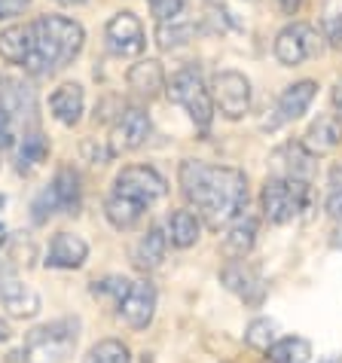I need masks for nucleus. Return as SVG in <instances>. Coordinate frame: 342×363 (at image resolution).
Returning a JSON list of instances; mask_svg holds the SVG:
<instances>
[{
    "instance_id": "f257e3e1",
    "label": "nucleus",
    "mask_w": 342,
    "mask_h": 363,
    "mask_svg": "<svg viewBox=\"0 0 342 363\" xmlns=\"http://www.w3.org/2000/svg\"><path fill=\"white\" fill-rule=\"evenodd\" d=\"M177 184L184 199L199 208L211 229H226L248 208V177L238 168L184 159L177 168Z\"/></svg>"
},
{
    "instance_id": "f03ea898",
    "label": "nucleus",
    "mask_w": 342,
    "mask_h": 363,
    "mask_svg": "<svg viewBox=\"0 0 342 363\" xmlns=\"http://www.w3.org/2000/svg\"><path fill=\"white\" fill-rule=\"evenodd\" d=\"M83 43L86 31L79 22L65 16H40L34 22V52L25 67L34 77H49L74 62L83 52Z\"/></svg>"
},
{
    "instance_id": "7ed1b4c3",
    "label": "nucleus",
    "mask_w": 342,
    "mask_h": 363,
    "mask_svg": "<svg viewBox=\"0 0 342 363\" xmlns=\"http://www.w3.org/2000/svg\"><path fill=\"white\" fill-rule=\"evenodd\" d=\"M79 339V320L62 318L53 324H43L25 336L22 354L28 363H65Z\"/></svg>"
},
{
    "instance_id": "20e7f679",
    "label": "nucleus",
    "mask_w": 342,
    "mask_h": 363,
    "mask_svg": "<svg viewBox=\"0 0 342 363\" xmlns=\"http://www.w3.org/2000/svg\"><path fill=\"white\" fill-rule=\"evenodd\" d=\"M165 92H168V98L175 101V104H180L187 110L189 119L196 123V128L208 132L211 119H214V98H211L205 79H202V74H199L196 67L177 70V74L165 83Z\"/></svg>"
},
{
    "instance_id": "39448f33",
    "label": "nucleus",
    "mask_w": 342,
    "mask_h": 363,
    "mask_svg": "<svg viewBox=\"0 0 342 363\" xmlns=\"http://www.w3.org/2000/svg\"><path fill=\"white\" fill-rule=\"evenodd\" d=\"M260 205L269 223L285 226L309 208V184L290 177H269L260 193Z\"/></svg>"
},
{
    "instance_id": "423d86ee",
    "label": "nucleus",
    "mask_w": 342,
    "mask_h": 363,
    "mask_svg": "<svg viewBox=\"0 0 342 363\" xmlns=\"http://www.w3.org/2000/svg\"><path fill=\"white\" fill-rule=\"evenodd\" d=\"M114 193L116 196H128V199H135V201H140V205L150 208L153 201H159L168 193V184H165V177L159 174L156 168H150V165H128V168H123L116 174Z\"/></svg>"
},
{
    "instance_id": "0eeeda50",
    "label": "nucleus",
    "mask_w": 342,
    "mask_h": 363,
    "mask_svg": "<svg viewBox=\"0 0 342 363\" xmlns=\"http://www.w3.org/2000/svg\"><path fill=\"white\" fill-rule=\"evenodd\" d=\"M321 49V34L306 22H294L287 28H281L275 37V58L285 67H297L315 58Z\"/></svg>"
},
{
    "instance_id": "6e6552de",
    "label": "nucleus",
    "mask_w": 342,
    "mask_h": 363,
    "mask_svg": "<svg viewBox=\"0 0 342 363\" xmlns=\"http://www.w3.org/2000/svg\"><path fill=\"white\" fill-rule=\"evenodd\" d=\"M211 98L226 119H241L250 110V83L238 70H220L211 83Z\"/></svg>"
},
{
    "instance_id": "1a4fd4ad",
    "label": "nucleus",
    "mask_w": 342,
    "mask_h": 363,
    "mask_svg": "<svg viewBox=\"0 0 342 363\" xmlns=\"http://www.w3.org/2000/svg\"><path fill=\"white\" fill-rule=\"evenodd\" d=\"M150 116L147 110L140 107H126L119 110V116L114 119L110 125V138H107V147L110 153L119 156V153H132V150H140L150 138Z\"/></svg>"
},
{
    "instance_id": "9d476101",
    "label": "nucleus",
    "mask_w": 342,
    "mask_h": 363,
    "mask_svg": "<svg viewBox=\"0 0 342 363\" xmlns=\"http://www.w3.org/2000/svg\"><path fill=\"white\" fill-rule=\"evenodd\" d=\"M156 302H159V296H156V287L150 284V281H132L123 302L116 306V311L132 330H147L153 324Z\"/></svg>"
},
{
    "instance_id": "9b49d317",
    "label": "nucleus",
    "mask_w": 342,
    "mask_h": 363,
    "mask_svg": "<svg viewBox=\"0 0 342 363\" xmlns=\"http://www.w3.org/2000/svg\"><path fill=\"white\" fill-rule=\"evenodd\" d=\"M104 37H107V46L114 55H123V58H132L140 55L147 46V37H144V25L135 13H116L114 18L107 22L104 28Z\"/></svg>"
},
{
    "instance_id": "f8f14e48",
    "label": "nucleus",
    "mask_w": 342,
    "mask_h": 363,
    "mask_svg": "<svg viewBox=\"0 0 342 363\" xmlns=\"http://www.w3.org/2000/svg\"><path fill=\"white\" fill-rule=\"evenodd\" d=\"M0 302L9 318H34L40 311V296L9 266H0Z\"/></svg>"
},
{
    "instance_id": "ddd939ff",
    "label": "nucleus",
    "mask_w": 342,
    "mask_h": 363,
    "mask_svg": "<svg viewBox=\"0 0 342 363\" xmlns=\"http://www.w3.org/2000/svg\"><path fill=\"white\" fill-rule=\"evenodd\" d=\"M0 107L9 123H31L37 116V92L25 79L6 77L0 79Z\"/></svg>"
},
{
    "instance_id": "4468645a",
    "label": "nucleus",
    "mask_w": 342,
    "mask_h": 363,
    "mask_svg": "<svg viewBox=\"0 0 342 363\" xmlns=\"http://www.w3.org/2000/svg\"><path fill=\"white\" fill-rule=\"evenodd\" d=\"M315 95H318V83H315V79H299V83L287 86L285 92L278 95V101H275V119H269L263 128H278L285 123H294V119H299L311 107Z\"/></svg>"
},
{
    "instance_id": "2eb2a0df",
    "label": "nucleus",
    "mask_w": 342,
    "mask_h": 363,
    "mask_svg": "<svg viewBox=\"0 0 342 363\" xmlns=\"http://www.w3.org/2000/svg\"><path fill=\"white\" fill-rule=\"evenodd\" d=\"M220 284H224L229 294L241 296L245 302H254V306L266 294L263 278H260L257 272L245 263V259H229V263L224 266V272H220Z\"/></svg>"
},
{
    "instance_id": "dca6fc26",
    "label": "nucleus",
    "mask_w": 342,
    "mask_h": 363,
    "mask_svg": "<svg viewBox=\"0 0 342 363\" xmlns=\"http://www.w3.org/2000/svg\"><path fill=\"white\" fill-rule=\"evenodd\" d=\"M89 259V245L86 238L74 235V232H58L53 238V245L46 250V259L43 263L49 269H65V272H74L79 269Z\"/></svg>"
},
{
    "instance_id": "f3484780",
    "label": "nucleus",
    "mask_w": 342,
    "mask_h": 363,
    "mask_svg": "<svg viewBox=\"0 0 342 363\" xmlns=\"http://www.w3.org/2000/svg\"><path fill=\"white\" fill-rule=\"evenodd\" d=\"M275 165L281 171V177H290V180H303V184H311V177H315V153L306 150V144H285L272 156Z\"/></svg>"
},
{
    "instance_id": "a211bd4d",
    "label": "nucleus",
    "mask_w": 342,
    "mask_h": 363,
    "mask_svg": "<svg viewBox=\"0 0 342 363\" xmlns=\"http://www.w3.org/2000/svg\"><path fill=\"white\" fill-rule=\"evenodd\" d=\"M257 245V220L241 214L238 220L226 226L224 241H220V250H224L226 259H245Z\"/></svg>"
},
{
    "instance_id": "6ab92c4d",
    "label": "nucleus",
    "mask_w": 342,
    "mask_h": 363,
    "mask_svg": "<svg viewBox=\"0 0 342 363\" xmlns=\"http://www.w3.org/2000/svg\"><path fill=\"white\" fill-rule=\"evenodd\" d=\"M86 107V92L79 83H62L49 98V110L62 125H77Z\"/></svg>"
},
{
    "instance_id": "aec40b11",
    "label": "nucleus",
    "mask_w": 342,
    "mask_h": 363,
    "mask_svg": "<svg viewBox=\"0 0 342 363\" xmlns=\"http://www.w3.org/2000/svg\"><path fill=\"white\" fill-rule=\"evenodd\" d=\"M128 89H132L135 95H140V98H156L159 92L165 89V70H162V65L156 62V58H144V62H138V65H132L128 67Z\"/></svg>"
},
{
    "instance_id": "412c9836",
    "label": "nucleus",
    "mask_w": 342,
    "mask_h": 363,
    "mask_svg": "<svg viewBox=\"0 0 342 363\" xmlns=\"http://www.w3.org/2000/svg\"><path fill=\"white\" fill-rule=\"evenodd\" d=\"M34 52V25H13L0 31V58L6 65H25Z\"/></svg>"
},
{
    "instance_id": "4be33fe9",
    "label": "nucleus",
    "mask_w": 342,
    "mask_h": 363,
    "mask_svg": "<svg viewBox=\"0 0 342 363\" xmlns=\"http://www.w3.org/2000/svg\"><path fill=\"white\" fill-rule=\"evenodd\" d=\"M303 144H306V150H311L315 156L333 153V150L342 144V123H339L336 116H318L315 123L309 125Z\"/></svg>"
},
{
    "instance_id": "5701e85b",
    "label": "nucleus",
    "mask_w": 342,
    "mask_h": 363,
    "mask_svg": "<svg viewBox=\"0 0 342 363\" xmlns=\"http://www.w3.org/2000/svg\"><path fill=\"white\" fill-rule=\"evenodd\" d=\"M49 193H53L58 211L65 214H77L79 201H83V186H79V174L74 168H62L49 184Z\"/></svg>"
},
{
    "instance_id": "b1692460",
    "label": "nucleus",
    "mask_w": 342,
    "mask_h": 363,
    "mask_svg": "<svg viewBox=\"0 0 342 363\" xmlns=\"http://www.w3.org/2000/svg\"><path fill=\"white\" fill-rule=\"evenodd\" d=\"M165 254H168V235L159 226H150L135 245V263L140 269H147V272L162 266Z\"/></svg>"
},
{
    "instance_id": "393cba45",
    "label": "nucleus",
    "mask_w": 342,
    "mask_h": 363,
    "mask_svg": "<svg viewBox=\"0 0 342 363\" xmlns=\"http://www.w3.org/2000/svg\"><path fill=\"white\" fill-rule=\"evenodd\" d=\"M199 232H202V223H199V217L193 214V211H171L168 217V226H165V235H168V245L171 247H193L199 241Z\"/></svg>"
},
{
    "instance_id": "a878e982",
    "label": "nucleus",
    "mask_w": 342,
    "mask_h": 363,
    "mask_svg": "<svg viewBox=\"0 0 342 363\" xmlns=\"http://www.w3.org/2000/svg\"><path fill=\"white\" fill-rule=\"evenodd\" d=\"M147 214V205H140V201L135 199H128V196H110L104 201V217H107V223L114 226V229H132L140 223V217Z\"/></svg>"
},
{
    "instance_id": "bb28decb",
    "label": "nucleus",
    "mask_w": 342,
    "mask_h": 363,
    "mask_svg": "<svg viewBox=\"0 0 342 363\" xmlns=\"http://www.w3.org/2000/svg\"><path fill=\"white\" fill-rule=\"evenodd\" d=\"M49 156V140L43 138V132H25L22 140H18V150H16V168L28 174L34 171L37 165H43Z\"/></svg>"
},
{
    "instance_id": "cd10ccee",
    "label": "nucleus",
    "mask_w": 342,
    "mask_h": 363,
    "mask_svg": "<svg viewBox=\"0 0 342 363\" xmlns=\"http://www.w3.org/2000/svg\"><path fill=\"white\" fill-rule=\"evenodd\" d=\"M266 354L272 363H311V342L303 336H285L275 339Z\"/></svg>"
},
{
    "instance_id": "c85d7f7f",
    "label": "nucleus",
    "mask_w": 342,
    "mask_h": 363,
    "mask_svg": "<svg viewBox=\"0 0 342 363\" xmlns=\"http://www.w3.org/2000/svg\"><path fill=\"white\" fill-rule=\"evenodd\" d=\"M321 31L330 49L342 52V0H324L321 6Z\"/></svg>"
},
{
    "instance_id": "c756f323",
    "label": "nucleus",
    "mask_w": 342,
    "mask_h": 363,
    "mask_svg": "<svg viewBox=\"0 0 342 363\" xmlns=\"http://www.w3.org/2000/svg\"><path fill=\"white\" fill-rule=\"evenodd\" d=\"M83 363H132V351L119 339H101L98 345L89 348Z\"/></svg>"
},
{
    "instance_id": "7c9ffc66",
    "label": "nucleus",
    "mask_w": 342,
    "mask_h": 363,
    "mask_svg": "<svg viewBox=\"0 0 342 363\" xmlns=\"http://www.w3.org/2000/svg\"><path fill=\"white\" fill-rule=\"evenodd\" d=\"M193 34H196V28L193 25H187V22H159V28H156V43H159V49H177V46H184V43H189L193 40Z\"/></svg>"
},
{
    "instance_id": "2f4dec72",
    "label": "nucleus",
    "mask_w": 342,
    "mask_h": 363,
    "mask_svg": "<svg viewBox=\"0 0 342 363\" xmlns=\"http://www.w3.org/2000/svg\"><path fill=\"white\" fill-rule=\"evenodd\" d=\"M275 320H269V318H254L248 324L245 330V342H248V348H254V351H266L272 348V342H275Z\"/></svg>"
},
{
    "instance_id": "473e14b6",
    "label": "nucleus",
    "mask_w": 342,
    "mask_h": 363,
    "mask_svg": "<svg viewBox=\"0 0 342 363\" xmlns=\"http://www.w3.org/2000/svg\"><path fill=\"white\" fill-rule=\"evenodd\" d=\"M128 284H132L128 278L110 275V278L95 281V284H92V294H95L98 299H110L114 306H119V302H123V296H126V290H128Z\"/></svg>"
},
{
    "instance_id": "72a5a7b5",
    "label": "nucleus",
    "mask_w": 342,
    "mask_h": 363,
    "mask_svg": "<svg viewBox=\"0 0 342 363\" xmlns=\"http://www.w3.org/2000/svg\"><path fill=\"white\" fill-rule=\"evenodd\" d=\"M327 217L342 220V168L330 171V184H327V199H324Z\"/></svg>"
},
{
    "instance_id": "f704fd0d",
    "label": "nucleus",
    "mask_w": 342,
    "mask_h": 363,
    "mask_svg": "<svg viewBox=\"0 0 342 363\" xmlns=\"http://www.w3.org/2000/svg\"><path fill=\"white\" fill-rule=\"evenodd\" d=\"M147 6L156 16V22H175L184 13V0H147Z\"/></svg>"
},
{
    "instance_id": "c9c22d12",
    "label": "nucleus",
    "mask_w": 342,
    "mask_h": 363,
    "mask_svg": "<svg viewBox=\"0 0 342 363\" xmlns=\"http://www.w3.org/2000/svg\"><path fill=\"white\" fill-rule=\"evenodd\" d=\"M31 211H34V223H46L53 214H58V205H55V199H53V193H49V186L40 193L37 199H34V205H31Z\"/></svg>"
},
{
    "instance_id": "e433bc0d",
    "label": "nucleus",
    "mask_w": 342,
    "mask_h": 363,
    "mask_svg": "<svg viewBox=\"0 0 342 363\" xmlns=\"http://www.w3.org/2000/svg\"><path fill=\"white\" fill-rule=\"evenodd\" d=\"M9 257H13L16 263L31 266V263H34V257H37V247L31 245V241L25 245V238H22V235H16L13 241H9Z\"/></svg>"
},
{
    "instance_id": "4c0bfd02",
    "label": "nucleus",
    "mask_w": 342,
    "mask_h": 363,
    "mask_svg": "<svg viewBox=\"0 0 342 363\" xmlns=\"http://www.w3.org/2000/svg\"><path fill=\"white\" fill-rule=\"evenodd\" d=\"M28 6H31V0H0V22H4V18L22 16Z\"/></svg>"
},
{
    "instance_id": "58836bf2",
    "label": "nucleus",
    "mask_w": 342,
    "mask_h": 363,
    "mask_svg": "<svg viewBox=\"0 0 342 363\" xmlns=\"http://www.w3.org/2000/svg\"><path fill=\"white\" fill-rule=\"evenodd\" d=\"M9 144H13V123H9L4 107H0V156H4V150H9Z\"/></svg>"
},
{
    "instance_id": "ea45409f",
    "label": "nucleus",
    "mask_w": 342,
    "mask_h": 363,
    "mask_svg": "<svg viewBox=\"0 0 342 363\" xmlns=\"http://www.w3.org/2000/svg\"><path fill=\"white\" fill-rule=\"evenodd\" d=\"M281 4V9H285L287 16H294V13H299V6H303V0H278Z\"/></svg>"
},
{
    "instance_id": "a19ab883",
    "label": "nucleus",
    "mask_w": 342,
    "mask_h": 363,
    "mask_svg": "<svg viewBox=\"0 0 342 363\" xmlns=\"http://www.w3.org/2000/svg\"><path fill=\"white\" fill-rule=\"evenodd\" d=\"M333 107L342 113V79H336V86H333Z\"/></svg>"
},
{
    "instance_id": "79ce46f5",
    "label": "nucleus",
    "mask_w": 342,
    "mask_h": 363,
    "mask_svg": "<svg viewBox=\"0 0 342 363\" xmlns=\"http://www.w3.org/2000/svg\"><path fill=\"white\" fill-rule=\"evenodd\" d=\"M55 4H62V6H79V4H89V0H55Z\"/></svg>"
},
{
    "instance_id": "37998d69",
    "label": "nucleus",
    "mask_w": 342,
    "mask_h": 363,
    "mask_svg": "<svg viewBox=\"0 0 342 363\" xmlns=\"http://www.w3.org/2000/svg\"><path fill=\"white\" fill-rule=\"evenodd\" d=\"M6 339H9V327L0 320V342H6Z\"/></svg>"
},
{
    "instance_id": "c03bdc74",
    "label": "nucleus",
    "mask_w": 342,
    "mask_h": 363,
    "mask_svg": "<svg viewBox=\"0 0 342 363\" xmlns=\"http://www.w3.org/2000/svg\"><path fill=\"white\" fill-rule=\"evenodd\" d=\"M321 363H342V357H327V360H321Z\"/></svg>"
},
{
    "instance_id": "a18cd8bd",
    "label": "nucleus",
    "mask_w": 342,
    "mask_h": 363,
    "mask_svg": "<svg viewBox=\"0 0 342 363\" xmlns=\"http://www.w3.org/2000/svg\"><path fill=\"white\" fill-rule=\"evenodd\" d=\"M336 247H342V232H339V238H336Z\"/></svg>"
}]
</instances>
